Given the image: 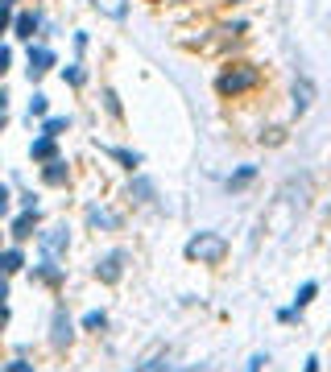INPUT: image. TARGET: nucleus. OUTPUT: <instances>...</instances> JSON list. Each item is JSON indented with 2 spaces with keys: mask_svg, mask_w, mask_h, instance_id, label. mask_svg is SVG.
Instances as JSON below:
<instances>
[{
  "mask_svg": "<svg viewBox=\"0 0 331 372\" xmlns=\"http://www.w3.org/2000/svg\"><path fill=\"white\" fill-rule=\"evenodd\" d=\"M261 83V66L257 62H228L220 75H216V92L224 99H240L244 92H253Z\"/></svg>",
  "mask_w": 331,
  "mask_h": 372,
  "instance_id": "1",
  "label": "nucleus"
},
{
  "mask_svg": "<svg viewBox=\"0 0 331 372\" xmlns=\"http://www.w3.org/2000/svg\"><path fill=\"white\" fill-rule=\"evenodd\" d=\"M187 261H199V265H220L224 257H228V240L220 232H199L187 240Z\"/></svg>",
  "mask_w": 331,
  "mask_h": 372,
  "instance_id": "2",
  "label": "nucleus"
},
{
  "mask_svg": "<svg viewBox=\"0 0 331 372\" xmlns=\"http://www.w3.org/2000/svg\"><path fill=\"white\" fill-rule=\"evenodd\" d=\"M54 66H58V54L46 42H29V50H25V79L38 83V79H46Z\"/></svg>",
  "mask_w": 331,
  "mask_h": 372,
  "instance_id": "3",
  "label": "nucleus"
},
{
  "mask_svg": "<svg viewBox=\"0 0 331 372\" xmlns=\"http://www.w3.org/2000/svg\"><path fill=\"white\" fill-rule=\"evenodd\" d=\"M42 21H46V17H42L38 8H17V13H13V25H8V34H13L17 42H25V46H29V42L42 34Z\"/></svg>",
  "mask_w": 331,
  "mask_h": 372,
  "instance_id": "4",
  "label": "nucleus"
},
{
  "mask_svg": "<svg viewBox=\"0 0 331 372\" xmlns=\"http://www.w3.org/2000/svg\"><path fill=\"white\" fill-rule=\"evenodd\" d=\"M125 261H129V252H125V248L104 252V257H99V265H95V278L104 281V285H116L120 273H125Z\"/></svg>",
  "mask_w": 331,
  "mask_h": 372,
  "instance_id": "5",
  "label": "nucleus"
},
{
  "mask_svg": "<svg viewBox=\"0 0 331 372\" xmlns=\"http://www.w3.org/2000/svg\"><path fill=\"white\" fill-rule=\"evenodd\" d=\"M290 99H294V116H302V112H311V103H315V83H311V75H294V83H290Z\"/></svg>",
  "mask_w": 331,
  "mask_h": 372,
  "instance_id": "6",
  "label": "nucleus"
},
{
  "mask_svg": "<svg viewBox=\"0 0 331 372\" xmlns=\"http://www.w3.org/2000/svg\"><path fill=\"white\" fill-rule=\"evenodd\" d=\"M71 339H75V323H71L66 306H58V310H54V319H50V343H54V348H66Z\"/></svg>",
  "mask_w": 331,
  "mask_h": 372,
  "instance_id": "7",
  "label": "nucleus"
},
{
  "mask_svg": "<svg viewBox=\"0 0 331 372\" xmlns=\"http://www.w3.org/2000/svg\"><path fill=\"white\" fill-rule=\"evenodd\" d=\"M38 244H42V257H50V261H58L66 248H71V232L66 228H50V232L38 236Z\"/></svg>",
  "mask_w": 331,
  "mask_h": 372,
  "instance_id": "8",
  "label": "nucleus"
},
{
  "mask_svg": "<svg viewBox=\"0 0 331 372\" xmlns=\"http://www.w3.org/2000/svg\"><path fill=\"white\" fill-rule=\"evenodd\" d=\"M42 183H46V186H66V183H71V166H66V157L42 162Z\"/></svg>",
  "mask_w": 331,
  "mask_h": 372,
  "instance_id": "9",
  "label": "nucleus"
},
{
  "mask_svg": "<svg viewBox=\"0 0 331 372\" xmlns=\"http://www.w3.org/2000/svg\"><path fill=\"white\" fill-rule=\"evenodd\" d=\"M99 149H104L108 157H116V162H120V166H125L129 174H137V170H141V162H145L137 149H125V145H99Z\"/></svg>",
  "mask_w": 331,
  "mask_h": 372,
  "instance_id": "10",
  "label": "nucleus"
},
{
  "mask_svg": "<svg viewBox=\"0 0 331 372\" xmlns=\"http://www.w3.org/2000/svg\"><path fill=\"white\" fill-rule=\"evenodd\" d=\"M38 220H42V211H21V215L8 224L13 240H29V236H34V228H38Z\"/></svg>",
  "mask_w": 331,
  "mask_h": 372,
  "instance_id": "11",
  "label": "nucleus"
},
{
  "mask_svg": "<svg viewBox=\"0 0 331 372\" xmlns=\"http://www.w3.org/2000/svg\"><path fill=\"white\" fill-rule=\"evenodd\" d=\"M29 157H34V162H54V157H58V141L38 133V137L29 141Z\"/></svg>",
  "mask_w": 331,
  "mask_h": 372,
  "instance_id": "12",
  "label": "nucleus"
},
{
  "mask_svg": "<svg viewBox=\"0 0 331 372\" xmlns=\"http://www.w3.org/2000/svg\"><path fill=\"white\" fill-rule=\"evenodd\" d=\"M66 129H71V116H54V112H50V116L38 120V133H42V137H54V141L62 137Z\"/></svg>",
  "mask_w": 331,
  "mask_h": 372,
  "instance_id": "13",
  "label": "nucleus"
},
{
  "mask_svg": "<svg viewBox=\"0 0 331 372\" xmlns=\"http://www.w3.org/2000/svg\"><path fill=\"white\" fill-rule=\"evenodd\" d=\"M257 174H261V170H257V166H240V170H232V174H228V190H232V194H240V190H244V186H253L257 183Z\"/></svg>",
  "mask_w": 331,
  "mask_h": 372,
  "instance_id": "14",
  "label": "nucleus"
},
{
  "mask_svg": "<svg viewBox=\"0 0 331 372\" xmlns=\"http://www.w3.org/2000/svg\"><path fill=\"white\" fill-rule=\"evenodd\" d=\"M87 224L92 228H120V215L116 211H104V207H87Z\"/></svg>",
  "mask_w": 331,
  "mask_h": 372,
  "instance_id": "15",
  "label": "nucleus"
},
{
  "mask_svg": "<svg viewBox=\"0 0 331 372\" xmlns=\"http://www.w3.org/2000/svg\"><path fill=\"white\" fill-rule=\"evenodd\" d=\"M315 294H319V281H302V285H298V294H294V306H290V310H294V315H302V310L311 306V298H315Z\"/></svg>",
  "mask_w": 331,
  "mask_h": 372,
  "instance_id": "16",
  "label": "nucleus"
},
{
  "mask_svg": "<svg viewBox=\"0 0 331 372\" xmlns=\"http://www.w3.org/2000/svg\"><path fill=\"white\" fill-rule=\"evenodd\" d=\"M21 265H25V252H21V248H4V252H0V278L17 273Z\"/></svg>",
  "mask_w": 331,
  "mask_h": 372,
  "instance_id": "17",
  "label": "nucleus"
},
{
  "mask_svg": "<svg viewBox=\"0 0 331 372\" xmlns=\"http://www.w3.org/2000/svg\"><path fill=\"white\" fill-rule=\"evenodd\" d=\"M129 194H133L137 203H153V183H149V178H141V174H137V178L129 183Z\"/></svg>",
  "mask_w": 331,
  "mask_h": 372,
  "instance_id": "18",
  "label": "nucleus"
},
{
  "mask_svg": "<svg viewBox=\"0 0 331 372\" xmlns=\"http://www.w3.org/2000/svg\"><path fill=\"white\" fill-rule=\"evenodd\" d=\"M62 83H71V87H83V83H87V71H83V62H66V66H62Z\"/></svg>",
  "mask_w": 331,
  "mask_h": 372,
  "instance_id": "19",
  "label": "nucleus"
},
{
  "mask_svg": "<svg viewBox=\"0 0 331 372\" xmlns=\"http://www.w3.org/2000/svg\"><path fill=\"white\" fill-rule=\"evenodd\" d=\"M42 116H50V95L34 92V99H29V124H34V120H42Z\"/></svg>",
  "mask_w": 331,
  "mask_h": 372,
  "instance_id": "20",
  "label": "nucleus"
},
{
  "mask_svg": "<svg viewBox=\"0 0 331 372\" xmlns=\"http://www.w3.org/2000/svg\"><path fill=\"white\" fill-rule=\"evenodd\" d=\"M34 278H38V281H58V278H62V269H58V261L42 257V265L34 269Z\"/></svg>",
  "mask_w": 331,
  "mask_h": 372,
  "instance_id": "21",
  "label": "nucleus"
},
{
  "mask_svg": "<svg viewBox=\"0 0 331 372\" xmlns=\"http://www.w3.org/2000/svg\"><path fill=\"white\" fill-rule=\"evenodd\" d=\"M13 13H17V0H0V38L8 34V25H13Z\"/></svg>",
  "mask_w": 331,
  "mask_h": 372,
  "instance_id": "22",
  "label": "nucleus"
},
{
  "mask_svg": "<svg viewBox=\"0 0 331 372\" xmlns=\"http://www.w3.org/2000/svg\"><path fill=\"white\" fill-rule=\"evenodd\" d=\"M92 4H95V8L104 4V8H108V13H112L116 21H125V17H129V4H125V0H92Z\"/></svg>",
  "mask_w": 331,
  "mask_h": 372,
  "instance_id": "23",
  "label": "nucleus"
},
{
  "mask_svg": "<svg viewBox=\"0 0 331 372\" xmlns=\"http://www.w3.org/2000/svg\"><path fill=\"white\" fill-rule=\"evenodd\" d=\"M104 108H108V116H116V120L125 116V112H120V99H116V92H112V87H104Z\"/></svg>",
  "mask_w": 331,
  "mask_h": 372,
  "instance_id": "24",
  "label": "nucleus"
},
{
  "mask_svg": "<svg viewBox=\"0 0 331 372\" xmlns=\"http://www.w3.org/2000/svg\"><path fill=\"white\" fill-rule=\"evenodd\" d=\"M83 327H87V331H99V327H108V315H104V310H87V315H83Z\"/></svg>",
  "mask_w": 331,
  "mask_h": 372,
  "instance_id": "25",
  "label": "nucleus"
},
{
  "mask_svg": "<svg viewBox=\"0 0 331 372\" xmlns=\"http://www.w3.org/2000/svg\"><path fill=\"white\" fill-rule=\"evenodd\" d=\"M8 211H13V190H8V186L0 183V220H4Z\"/></svg>",
  "mask_w": 331,
  "mask_h": 372,
  "instance_id": "26",
  "label": "nucleus"
},
{
  "mask_svg": "<svg viewBox=\"0 0 331 372\" xmlns=\"http://www.w3.org/2000/svg\"><path fill=\"white\" fill-rule=\"evenodd\" d=\"M17 207H21V211H42V203H38V199H34L29 190H25V194L17 199Z\"/></svg>",
  "mask_w": 331,
  "mask_h": 372,
  "instance_id": "27",
  "label": "nucleus"
},
{
  "mask_svg": "<svg viewBox=\"0 0 331 372\" xmlns=\"http://www.w3.org/2000/svg\"><path fill=\"white\" fill-rule=\"evenodd\" d=\"M8 66H13V46H4V42H0V75H4Z\"/></svg>",
  "mask_w": 331,
  "mask_h": 372,
  "instance_id": "28",
  "label": "nucleus"
},
{
  "mask_svg": "<svg viewBox=\"0 0 331 372\" xmlns=\"http://www.w3.org/2000/svg\"><path fill=\"white\" fill-rule=\"evenodd\" d=\"M4 372H34V364H25V360H8Z\"/></svg>",
  "mask_w": 331,
  "mask_h": 372,
  "instance_id": "29",
  "label": "nucleus"
},
{
  "mask_svg": "<svg viewBox=\"0 0 331 372\" xmlns=\"http://www.w3.org/2000/svg\"><path fill=\"white\" fill-rule=\"evenodd\" d=\"M261 364H269V356H253V360H248V369H244V372H261Z\"/></svg>",
  "mask_w": 331,
  "mask_h": 372,
  "instance_id": "30",
  "label": "nucleus"
},
{
  "mask_svg": "<svg viewBox=\"0 0 331 372\" xmlns=\"http://www.w3.org/2000/svg\"><path fill=\"white\" fill-rule=\"evenodd\" d=\"M83 50H87V34L79 29V34H75V54H83Z\"/></svg>",
  "mask_w": 331,
  "mask_h": 372,
  "instance_id": "31",
  "label": "nucleus"
},
{
  "mask_svg": "<svg viewBox=\"0 0 331 372\" xmlns=\"http://www.w3.org/2000/svg\"><path fill=\"white\" fill-rule=\"evenodd\" d=\"M4 298H8V281L0 278V306H4Z\"/></svg>",
  "mask_w": 331,
  "mask_h": 372,
  "instance_id": "32",
  "label": "nucleus"
},
{
  "mask_svg": "<svg viewBox=\"0 0 331 372\" xmlns=\"http://www.w3.org/2000/svg\"><path fill=\"white\" fill-rule=\"evenodd\" d=\"M170 4H216V0H170Z\"/></svg>",
  "mask_w": 331,
  "mask_h": 372,
  "instance_id": "33",
  "label": "nucleus"
},
{
  "mask_svg": "<svg viewBox=\"0 0 331 372\" xmlns=\"http://www.w3.org/2000/svg\"><path fill=\"white\" fill-rule=\"evenodd\" d=\"M4 108H8V92H4V87H0V112H4Z\"/></svg>",
  "mask_w": 331,
  "mask_h": 372,
  "instance_id": "34",
  "label": "nucleus"
},
{
  "mask_svg": "<svg viewBox=\"0 0 331 372\" xmlns=\"http://www.w3.org/2000/svg\"><path fill=\"white\" fill-rule=\"evenodd\" d=\"M4 124H8V108H4V112H0V133H4Z\"/></svg>",
  "mask_w": 331,
  "mask_h": 372,
  "instance_id": "35",
  "label": "nucleus"
},
{
  "mask_svg": "<svg viewBox=\"0 0 331 372\" xmlns=\"http://www.w3.org/2000/svg\"><path fill=\"white\" fill-rule=\"evenodd\" d=\"M228 4H248V0H228Z\"/></svg>",
  "mask_w": 331,
  "mask_h": 372,
  "instance_id": "36",
  "label": "nucleus"
},
{
  "mask_svg": "<svg viewBox=\"0 0 331 372\" xmlns=\"http://www.w3.org/2000/svg\"><path fill=\"white\" fill-rule=\"evenodd\" d=\"M87 4H92V0H87Z\"/></svg>",
  "mask_w": 331,
  "mask_h": 372,
  "instance_id": "37",
  "label": "nucleus"
}]
</instances>
